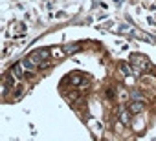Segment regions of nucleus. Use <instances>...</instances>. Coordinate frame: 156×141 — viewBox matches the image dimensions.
<instances>
[{"instance_id":"5","label":"nucleus","mask_w":156,"mask_h":141,"mask_svg":"<svg viewBox=\"0 0 156 141\" xmlns=\"http://www.w3.org/2000/svg\"><path fill=\"white\" fill-rule=\"evenodd\" d=\"M79 50V44H68L66 48H64V51H68V53H72V51H77Z\"/></svg>"},{"instance_id":"4","label":"nucleus","mask_w":156,"mask_h":141,"mask_svg":"<svg viewBox=\"0 0 156 141\" xmlns=\"http://www.w3.org/2000/svg\"><path fill=\"white\" fill-rule=\"evenodd\" d=\"M143 110V103H132L130 105V114H140Z\"/></svg>"},{"instance_id":"6","label":"nucleus","mask_w":156,"mask_h":141,"mask_svg":"<svg viewBox=\"0 0 156 141\" xmlns=\"http://www.w3.org/2000/svg\"><path fill=\"white\" fill-rule=\"evenodd\" d=\"M121 72H123V74H129V66H127V64H121Z\"/></svg>"},{"instance_id":"2","label":"nucleus","mask_w":156,"mask_h":141,"mask_svg":"<svg viewBox=\"0 0 156 141\" xmlns=\"http://www.w3.org/2000/svg\"><path fill=\"white\" fill-rule=\"evenodd\" d=\"M46 57H48V51H46V50H37V51H33V53L30 55V59H31L37 66H39V64H41Z\"/></svg>"},{"instance_id":"3","label":"nucleus","mask_w":156,"mask_h":141,"mask_svg":"<svg viewBox=\"0 0 156 141\" xmlns=\"http://www.w3.org/2000/svg\"><path fill=\"white\" fill-rule=\"evenodd\" d=\"M22 68H24V64H15V66L11 68V74H13L15 77H22Z\"/></svg>"},{"instance_id":"1","label":"nucleus","mask_w":156,"mask_h":141,"mask_svg":"<svg viewBox=\"0 0 156 141\" xmlns=\"http://www.w3.org/2000/svg\"><path fill=\"white\" fill-rule=\"evenodd\" d=\"M130 62L134 64V68L138 70V72H141V70H145L149 66V62H147V59L143 55H132L130 57Z\"/></svg>"}]
</instances>
